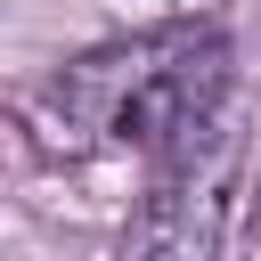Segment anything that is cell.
Here are the masks:
<instances>
[{"instance_id":"cell-1","label":"cell","mask_w":261,"mask_h":261,"mask_svg":"<svg viewBox=\"0 0 261 261\" xmlns=\"http://www.w3.org/2000/svg\"><path fill=\"white\" fill-rule=\"evenodd\" d=\"M220 106H228V33L204 16H171L57 65L33 98V130L65 155L114 147L163 163L204 130H220Z\"/></svg>"},{"instance_id":"cell-2","label":"cell","mask_w":261,"mask_h":261,"mask_svg":"<svg viewBox=\"0 0 261 261\" xmlns=\"http://www.w3.org/2000/svg\"><path fill=\"white\" fill-rule=\"evenodd\" d=\"M228 179H237V147L228 130H204L196 147L163 155L139 212L122 220L114 261H220L228 237Z\"/></svg>"}]
</instances>
